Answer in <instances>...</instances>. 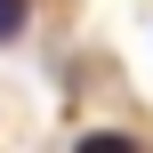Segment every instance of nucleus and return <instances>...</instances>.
Masks as SVG:
<instances>
[{
	"mask_svg": "<svg viewBox=\"0 0 153 153\" xmlns=\"http://www.w3.org/2000/svg\"><path fill=\"white\" fill-rule=\"evenodd\" d=\"M16 24H24V0H0V40H16Z\"/></svg>",
	"mask_w": 153,
	"mask_h": 153,
	"instance_id": "nucleus-1",
	"label": "nucleus"
}]
</instances>
